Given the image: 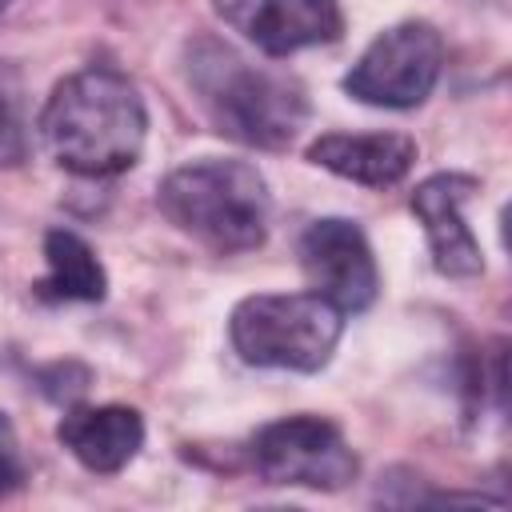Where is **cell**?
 <instances>
[{"instance_id":"6da1fadb","label":"cell","mask_w":512,"mask_h":512,"mask_svg":"<svg viewBox=\"0 0 512 512\" xmlns=\"http://www.w3.org/2000/svg\"><path fill=\"white\" fill-rule=\"evenodd\" d=\"M36 128L48 156L64 172L100 180L120 176L140 160L148 112L124 72L88 64L52 88Z\"/></svg>"},{"instance_id":"7a4b0ae2","label":"cell","mask_w":512,"mask_h":512,"mask_svg":"<svg viewBox=\"0 0 512 512\" xmlns=\"http://www.w3.org/2000/svg\"><path fill=\"white\" fill-rule=\"evenodd\" d=\"M184 80L204 112V120L248 148L284 152L304 120L308 96L288 72H272L240 56L216 36H192L184 48Z\"/></svg>"},{"instance_id":"3957f363","label":"cell","mask_w":512,"mask_h":512,"mask_svg":"<svg viewBox=\"0 0 512 512\" xmlns=\"http://www.w3.org/2000/svg\"><path fill=\"white\" fill-rule=\"evenodd\" d=\"M160 212L216 256L252 252L268 236V184L248 160H192L172 168L156 192Z\"/></svg>"},{"instance_id":"277c9868","label":"cell","mask_w":512,"mask_h":512,"mask_svg":"<svg viewBox=\"0 0 512 512\" xmlns=\"http://www.w3.org/2000/svg\"><path fill=\"white\" fill-rule=\"evenodd\" d=\"M344 312L316 292H260L232 308L228 336L244 364L320 372L344 332Z\"/></svg>"},{"instance_id":"5b68a950","label":"cell","mask_w":512,"mask_h":512,"mask_svg":"<svg viewBox=\"0 0 512 512\" xmlns=\"http://www.w3.org/2000/svg\"><path fill=\"white\" fill-rule=\"evenodd\" d=\"M444 68V40L428 20L384 28L344 76V92L376 108H416L432 96Z\"/></svg>"},{"instance_id":"8992f818","label":"cell","mask_w":512,"mask_h":512,"mask_svg":"<svg viewBox=\"0 0 512 512\" xmlns=\"http://www.w3.org/2000/svg\"><path fill=\"white\" fill-rule=\"evenodd\" d=\"M252 468L268 484L336 492L356 480L360 460L328 416H284L252 436Z\"/></svg>"},{"instance_id":"52a82bcc","label":"cell","mask_w":512,"mask_h":512,"mask_svg":"<svg viewBox=\"0 0 512 512\" xmlns=\"http://www.w3.org/2000/svg\"><path fill=\"white\" fill-rule=\"evenodd\" d=\"M300 268L316 296L340 312H364L380 292V272L368 236L356 220L324 216L300 232Z\"/></svg>"},{"instance_id":"ba28073f","label":"cell","mask_w":512,"mask_h":512,"mask_svg":"<svg viewBox=\"0 0 512 512\" xmlns=\"http://www.w3.org/2000/svg\"><path fill=\"white\" fill-rule=\"evenodd\" d=\"M216 16L268 56L332 44L344 32L340 0H212Z\"/></svg>"},{"instance_id":"9c48e42d","label":"cell","mask_w":512,"mask_h":512,"mask_svg":"<svg viewBox=\"0 0 512 512\" xmlns=\"http://www.w3.org/2000/svg\"><path fill=\"white\" fill-rule=\"evenodd\" d=\"M480 192V180L468 172H436L416 184L412 212L428 232L432 264L448 280H476L484 272V252L464 224V204Z\"/></svg>"},{"instance_id":"30bf717a","label":"cell","mask_w":512,"mask_h":512,"mask_svg":"<svg viewBox=\"0 0 512 512\" xmlns=\"http://www.w3.org/2000/svg\"><path fill=\"white\" fill-rule=\"evenodd\" d=\"M308 160L364 188H392L416 164V140L404 132H324L308 144Z\"/></svg>"},{"instance_id":"8fae6325","label":"cell","mask_w":512,"mask_h":512,"mask_svg":"<svg viewBox=\"0 0 512 512\" xmlns=\"http://www.w3.org/2000/svg\"><path fill=\"white\" fill-rule=\"evenodd\" d=\"M56 440L88 468L100 476L120 472L144 444V420L136 408L124 404H100V408H72L60 428Z\"/></svg>"},{"instance_id":"7c38bea8","label":"cell","mask_w":512,"mask_h":512,"mask_svg":"<svg viewBox=\"0 0 512 512\" xmlns=\"http://www.w3.org/2000/svg\"><path fill=\"white\" fill-rule=\"evenodd\" d=\"M44 260H48V272L44 280H36L40 300H84V304L104 300L108 276L96 252L88 248V240H80L68 228H52L44 236Z\"/></svg>"},{"instance_id":"4fadbf2b","label":"cell","mask_w":512,"mask_h":512,"mask_svg":"<svg viewBox=\"0 0 512 512\" xmlns=\"http://www.w3.org/2000/svg\"><path fill=\"white\" fill-rule=\"evenodd\" d=\"M24 156H28L24 76L16 64L0 60V168H16Z\"/></svg>"},{"instance_id":"5bb4252c","label":"cell","mask_w":512,"mask_h":512,"mask_svg":"<svg viewBox=\"0 0 512 512\" xmlns=\"http://www.w3.org/2000/svg\"><path fill=\"white\" fill-rule=\"evenodd\" d=\"M88 380H92V372H88L84 364H76V360L52 364V368L40 372V388H44L52 400H76V396L88 388Z\"/></svg>"},{"instance_id":"9a60e30c","label":"cell","mask_w":512,"mask_h":512,"mask_svg":"<svg viewBox=\"0 0 512 512\" xmlns=\"http://www.w3.org/2000/svg\"><path fill=\"white\" fill-rule=\"evenodd\" d=\"M24 484V456H20V440L12 420L0 412V492H12Z\"/></svg>"},{"instance_id":"2e32d148","label":"cell","mask_w":512,"mask_h":512,"mask_svg":"<svg viewBox=\"0 0 512 512\" xmlns=\"http://www.w3.org/2000/svg\"><path fill=\"white\" fill-rule=\"evenodd\" d=\"M4 8H8V0H0V12H4Z\"/></svg>"}]
</instances>
